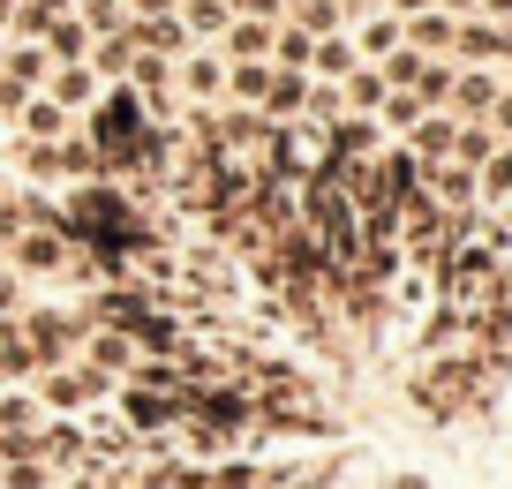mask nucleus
<instances>
[{
    "label": "nucleus",
    "mask_w": 512,
    "mask_h": 489,
    "mask_svg": "<svg viewBox=\"0 0 512 489\" xmlns=\"http://www.w3.org/2000/svg\"><path fill=\"white\" fill-rule=\"evenodd\" d=\"M91 23L98 31H121V8H113V0H91Z\"/></svg>",
    "instance_id": "423d86ee"
},
{
    "label": "nucleus",
    "mask_w": 512,
    "mask_h": 489,
    "mask_svg": "<svg viewBox=\"0 0 512 489\" xmlns=\"http://www.w3.org/2000/svg\"><path fill=\"white\" fill-rule=\"evenodd\" d=\"M272 106H279V113L302 106V76H279V83H272Z\"/></svg>",
    "instance_id": "20e7f679"
},
{
    "label": "nucleus",
    "mask_w": 512,
    "mask_h": 489,
    "mask_svg": "<svg viewBox=\"0 0 512 489\" xmlns=\"http://www.w3.org/2000/svg\"><path fill=\"white\" fill-rule=\"evenodd\" d=\"M475 8H490V16H512V0H475Z\"/></svg>",
    "instance_id": "6e6552de"
},
{
    "label": "nucleus",
    "mask_w": 512,
    "mask_h": 489,
    "mask_svg": "<svg viewBox=\"0 0 512 489\" xmlns=\"http://www.w3.org/2000/svg\"><path fill=\"white\" fill-rule=\"evenodd\" d=\"M384 68H392V83H415V76H422V61H415V53H392Z\"/></svg>",
    "instance_id": "39448f33"
},
{
    "label": "nucleus",
    "mask_w": 512,
    "mask_h": 489,
    "mask_svg": "<svg viewBox=\"0 0 512 489\" xmlns=\"http://www.w3.org/2000/svg\"><path fill=\"white\" fill-rule=\"evenodd\" d=\"M354 8H377V0H354Z\"/></svg>",
    "instance_id": "ddd939ff"
},
{
    "label": "nucleus",
    "mask_w": 512,
    "mask_h": 489,
    "mask_svg": "<svg viewBox=\"0 0 512 489\" xmlns=\"http://www.w3.org/2000/svg\"><path fill=\"white\" fill-rule=\"evenodd\" d=\"M490 189H512V158H497V174H490Z\"/></svg>",
    "instance_id": "0eeeda50"
},
{
    "label": "nucleus",
    "mask_w": 512,
    "mask_h": 489,
    "mask_svg": "<svg viewBox=\"0 0 512 489\" xmlns=\"http://www.w3.org/2000/svg\"><path fill=\"white\" fill-rule=\"evenodd\" d=\"M0 61H8V53H0Z\"/></svg>",
    "instance_id": "2eb2a0df"
},
{
    "label": "nucleus",
    "mask_w": 512,
    "mask_h": 489,
    "mask_svg": "<svg viewBox=\"0 0 512 489\" xmlns=\"http://www.w3.org/2000/svg\"><path fill=\"white\" fill-rule=\"evenodd\" d=\"M0 16H8V0H0Z\"/></svg>",
    "instance_id": "4468645a"
},
{
    "label": "nucleus",
    "mask_w": 512,
    "mask_h": 489,
    "mask_svg": "<svg viewBox=\"0 0 512 489\" xmlns=\"http://www.w3.org/2000/svg\"><path fill=\"white\" fill-rule=\"evenodd\" d=\"M8 68H16V83H31L38 68H46V53H38V46H23V53H8Z\"/></svg>",
    "instance_id": "7ed1b4c3"
},
{
    "label": "nucleus",
    "mask_w": 512,
    "mask_h": 489,
    "mask_svg": "<svg viewBox=\"0 0 512 489\" xmlns=\"http://www.w3.org/2000/svg\"><path fill=\"white\" fill-rule=\"evenodd\" d=\"M189 23H196V31H219L226 8H219V0H189Z\"/></svg>",
    "instance_id": "f03ea898"
},
{
    "label": "nucleus",
    "mask_w": 512,
    "mask_h": 489,
    "mask_svg": "<svg viewBox=\"0 0 512 489\" xmlns=\"http://www.w3.org/2000/svg\"><path fill=\"white\" fill-rule=\"evenodd\" d=\"M497 121H505V128H512V98H505V106H497Z\"/></svg>",
    "instance_id": "9d476101"
},
{
    "label": "nucleus",
    "mask_w": 512,
    "mask_h": 489,
    "mask_svg": "<svg viewBox=\"0 0 512 489\" xmlns=\"http://www.w3.org/2000/svg\"><path fill=\"white\" fill-rule=\"evenodd\" d=\"M445 8H460V16H467V8H475V0H445Z\"/></svg>",
    "instance_id": "9b49d317"
},
{
    "label": "nucleus",
    "mask_w": 512,
    "mask_h": 489,
    "mask_svg": "<svg viewBox=\"0 0 512 489\" xmlns=\"http://www.w3.org/2000/svg\"><path fill=\"white\" fill-rule=\"evenodd\" d=\"M317 68H332V76H347V68H354V53H347V38H332V46H317Z\"/></svg>",
    "instance_id": "f257e3e1"
},
{
    "label": "nucleus",
    "mask_w": 512,
    "mask_h": 489,
    "mask_svg": "<svg viewBox=\"0 0 512 489\" xmlns=\"http://www.w3.org/2000/svg\"><path fill=\"white\" fill-rule=\"evenodd\" d=\"M400 8H430V0H400Z\"/></svg>",
    "instance_id": "f8f14e48"
},
{
    "label": "nucleus",
    "mask_w": 512,
    "mask_h": 489,
    "mask_svg": "<svg viewBox=\"0 0 512 489\" xmlns=\"http://www.w3.org/2000/svg\"><path fill=\"white\" fill-rule=\"evenodd\" d=\"M61 8H68V0H38V16H61Z\"/></svg>",
    "instance_id": "1a4fd4ad"
}]
</instances>
